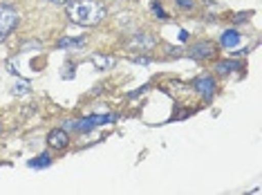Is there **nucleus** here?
<instances>
[{"label": "nucleus", "mask_w": 262, "mask_h": 195, "mask_svg": "<svg viewBox=\"0 0 262 195\" xmlns=\"http://www.w3.org/2000/svg\"><path fill=\"white\" fill-rule=\"evenodd\" d=\"M68 7V18L83 27H94L108 14V7L99 0H72Z\"/></svg>", "instance_id": "f257e3e1"}, {"label": "nucleus", "mask_w": 262, "mask_h": 195, "mask_svg": "<svg viewBox=\"0 0 262 195\" xmlns=\"http://www.w3.org/2000/svg\"><path fill=\"white\" fill-rule=\"evenodd\" d=\"M16 23H18V11L11 5H0V43L14 32Z\"/></svg>", "instance_id": "f03ea898"}, {"label": "nucleus", "mask_w": 262, "mask_h": 195, "mask_svg": "<svg viewBox=\"0 0 262 195\" xmlns=\"http://www.w3.org/2000/svg\"><path fill=\"white\" fill-rule=\"evenodd\" d=\"M128 47L135 52H139V54H144V52H152L155 47H157V38L150 36V34H135L133 38L128 40Z\"/></svg>", "instance_id": "7ed1b4c3"}, {"label": "nucleus", "mask_w": 262, "mask_h": 195, "mask_svg": "<svg viewBox=\"0 0 262 195\" xmlns=\"http://www.w3.org/2000/svg\"><path fill=\"white\" fill-rule=\"evenodd\" d=\"M215 43H211V40H200V43L193 45V50H190V56L198 58V61H211V58H215Z\"/></svg>", "instance_id": "20e7f679"}, {"label": "nucleus", "mask_w": 262, "mask_h": 195, "mask_svg": "<svg viewBox=\"0 0 262 195\" xmlns=\"http://www.w3.org/2000/svg\"><path fill=\"white\" fill-rule=\"evenodd\" d=\"M195 90L200 92V97L204 99V101H211L213 94L217 90L215 79H213V76H200V79H195Z\"/></svg>", "instance_id": "39448f33"}, {"label": "nucleus", "mask_w": 262, "mask_h": 195, "mask_svg": "<svg viewBox=\"0 0 262 195\" xmlns=\"http://www.w3.org/2000/svg\"><path fill=\"white\" fill-rule=\"evenodd\" d=\"M47 146H50V148H54V150L68 148V146H70V133L65 128L52 130V133L47 135Z\"/></svg>", "instance_id": "423d86ee"}, {"label": "nucleus", "mask_w": 262, "mask_h": 195, "mask_svg": "<svg viewBox=\"0 0 262 195\" xmlns=\"http://www.w3.org/2000/svg\"><path fill=\"white\" fill-rule=\"evenodd\" d=\"M240 43H242V36L235 32V29H226L222 34V38H220V45L226 47V50H233V47H237Z\"/></svg>", "instance_id": "0eeeda50"}, {"label": "nucleus", "mask_w": 262, "mask_h": 195, "mask_svg": "<svg viewBox=\"0 0 262 195\" xmlns=\"http://www.w3.org/2000/svg\"><path fill=\"white\" fill-rule=\"evenodd\" d=\"M92 63H94V68H97V70H112V68H115V63H117V58L108 56V54H94Z\"/></svg>", "instance_id": "6e6552de"}, {"label": "nucleus", "mask_w": 262, "mask_h": 195, "mask_svg": "<svg viewBox=\"0 0 262 195\" xmlns=\"http://www.w3.org/2000/svg\"><path fill=\"white\" fill-rule=\"evenodd\" d=\"M85 45V36H76V38H61L58 47L61 50H74V47H83Z\"/></svg>", "instance_id": "1a4fd4ad"}, {"label": "nucleus", "mask_w": 262, "mask_h": 195, "mask_svg": "<svg viewBox=\"0 0 262 195\" xmlns=\"http://www.w3.org/2000/svg\"><path fill=\"white\" fill-rule=\"evenodd\" d=\"M237 68H242L240 61H220L217 63V72L220 74H231V72H235Z\"/></svg>", "instance_id": "9d476101"}, {"label": "nucleus", "mask_w": 262, "mask_h": 195, "mask_svg": "<svg viewBox=\"0 0 262 195\" xmlns=\"http://www.w3.org/2000/svg\"><path fill=\"white\" fill-rule=\"evenodd\" d=\"M52 164V157L50 155H40L36 159H29V168H45Z\"/></svg>", "instance_id": "9b49d317"}, {"label": "nucleus", "mask_w": 262, "mask_h": 195, "mask_svg": "<svg viewBox=\"0 0 262 195\" xmlns=\"http://www.w3.org/2000/svg\"><path fill=\"white\" fill-rule=\"evenodd\" d=\"M25 92H29V83L25 79H20V83L14 85V94H25Z\"/></svg>", "instance_id": "f8f14e48"}, {"label": "nucleus", "mask_w": 262, "mask_h": 195, "mask_svg": "<svg viewBox=\"0 0 262 195\" xmlns=\"http://www.w3.org/2000/svg\"><path fill=\"white\" fill-rule=\"evenodd\" d=\"M150 9H152L155 16H159V18H166V14H164V9H162V5H159V3H155Z\"/></svg>", "instance_id": "ddd939ff"}, {"label": "nucleus", "mask_w": 262, "mask_h": 195, "mask_svg": "<svg viewBox=\"0 0 262 195\" xmlns=\"http://www.w3.org/2000/svg\"><path fill=\"white\" fill-rule=\"evenodd\" d=\"M182 9H193V0H175Z\"/></svg>", "instance_id": "4468645a"}, {"label": "nucleus", "mask_w": 262, "mask_h": 195, "mask_svg": "<svg viewBox=\"0 0 262 195\" xmlns=\"http://www.w3.org/2000/svg\"><path fill=\"white\" fill-rule=\"evenodd\" d=\"M249 18H251V14H237V16H235V20H237V23H242V20H249Z\"/></svg>", "instance_id": "2eb2a0df"}, {"label": "nucleus", "mask_w": 262, "mask_h": 195, "mask_svg": "<svg viewBox=\"0 0 262 195\" xmlns=\"http://www.w3.org/2000/svg\"><path fill=\"white\" fill-rule=\"evenodd\" d=\"M137 63H150V58H148V56H137Z\"/></svg>", "instance_id": "dca6fc26"}, {"label": "nucleus", "mask_w": 262, "mask_h": 195, "mask_svg": "<svg viewBox=\"0 0 262 195\" xmlns=\"http://www.w3.org/2000/svg\"><path fill=\"white\" fill-rule=\"evenodd\" d=\"M50 3H54V5H70L72 0H50Z\"/></svg>", "instance_id": "f3484780"}]
</instances>
